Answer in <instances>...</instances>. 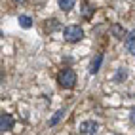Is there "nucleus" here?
<instances>
[{
  "label": "nucleus",
  "instance_id": "f257e3e1",
  "mask_svg": "<svg viewBox=\"0 0 135 135\" xmlns=\"http://www.w3.org/2000/svg\"><path fill=\"white\" fill-rule=\"evenodd\" d=\"M57 84L61 88H67V89L74 88L76 86V73L73 69H63L61 73L57 74Z\"/></svg>",
  "mask_w": 135,
  "mask_h": 135
},
{
  "label": "nucleus",
  "instance_id": "423d86ee",
  "mask_svg": "<svg viewBox=\"0 0 135 135\" xmlns=\"http://www.w3.org/2000/svg\"><path fill=\"white\" fill-rule=\"evenodd\" d=\"M93 12H95V8L89 4V2H82V8H80V13H82V17L84 19H89V17L93 15Z\"/></svg>",
  "mask_w": 135,
  "mask_h": 135
},
{
  "label": "nucleus",
  "instance_id": "ddd939ff",
  "mask_svg": "<svg viewBox=\"0 0 135 135\" xmlns=\"http://www.w3.org/2000/svg\"><path fill=\"white\" fill-rule=\"evenodd\" d=\"M126 76H128V70H126V69H120V70H118V74H116V80L120 82V80H124Z\"/></svg>",
  "mask_w": 135,
  "mask_h": 135
},
{
  "label": "nucleus",
  "instance_id": "f03ea898",
  "mask_svg": "<svg viewBox=\"0 0 135 135\" xmlns=\"http://www.w3.org/2000/svg\"><path fill=\"white\" fill-rule=\"evenodd\" d=\"M63 36H65L67 42H80L84 38V31H82L80 25H69L63 31Z\"/></svg>",
  "mask_w": 135,
  "mask_h": 135
},
{
  "label": "nucleus",
  "instance_id": "20e7f679",
  "mask_svg": "<svg viewBox=\"0 0 135 135\" xmlns=\"http://www.w3.org/2000/svg\"><path fill=\"white\" fill-rule=\"evenodd\" d=\"M124 42H126V50H128L131 55H135V31H129L126 34Z\"/></svg>",
  "mask_w": 135,
  "mask_h": 135
},
{
  "label": "nucleus",
  "instance_id": "1a4fd4ad",
  "mask_svg": "<svg viewBox=\"0 0 135 135\" xmlns=\"http://www.w3.org/2000/svg\"><path fill=\"white\" fill-rule=\"evenodd\" d=\"M17 21H19V25L23 27V29H31V27H32V19L29 15H19V19H17Z\"/></svg>",
  "mask_w": 135,
  "mask_h": 135
},
{
  "label": "nucleus",
  "instance_id": "f8f14e48",
  "mask_svg": "<svg viewBox=\"0 0 135 135\" xmlns=\"http://www.w3.org/2000/svg\"><path fill=\"white\" fill-rule=\"evenodd\" d=\"M63 116H65V110H57L55 114H53V118H50V126H55Z\"/></svg>",
  "mask_w": 135,
  "mask_h": 135
},
{
  "label": "nucleus",
  "instance_id": "9b49d317",
  "mask_svg": "<svg viewBox=\"0 0 135 135\" xmlns=\"http://www.w3.org/2000/svg\"><path fill=\"white\" fill-rule=\"evenodd\" d=\"M46 29H48L50 32L57 31V29H59V21H57V19H48V21H46Z\"/></svg>",
  "mask_w": 135,
  "mask_h": 135
},
{
  "label": "nucleus",
  "instance_id": "4468645a",
  "mask_svg": "<svg viewBox=\"0 0 135 135\" xmlns=\"http://www.w3.org/2000/svg\"><path fill=\"white\" fill-rule=\"evenodd\" d=\"M129 120H131V124H135V109H131V112H129Z\"/></svg>",
  "mask_w": 135,
  "mask_h": 135
},
{
  "label": "nucleus",
  "instance_id": "39448f33",
  "mask_svg": "<svg viewBox=\"0 0 135 135\" xmlns=\"http://www.w3.org/2000/svg\"><path fill=\"white\" fill-rule=\"evenodd\" d=\"M13 128V118L10 114H2L0 116V129L2 131H10Z\"/></svg>",
  "mask_w": 135,
  "mask_h": 135
},
{
  "label": "nucleus",
  "instance_id": "7ed1b4c3",
  "mask_svg": "<svg viewBox=\"0 0 135 135\" xmlns=\"http://www.w3.org/2000/svg\"><path fill=\"white\" fill-rule=\"evenodd\" d=\"M78 129H80V133H84V135H93V133H97V129H99V124L93 122V120H86V122L80 124Z\"/></svg>",
  "mask_w": 135,
  "mask_h": 135
},
{
  "label": "nucleus",
  "instance_id": "6e6552de",
  "mask_svg": "<svg viewBox=\"0 0 135 135\" xmlns=\"http://www.w3.org/2000/svg\"><path fill=\"white\" fill-rule=\"evenodd\" d=\"M74 4H76V0H59V8L63 12H70L74 8Z\"/></svg>",
  "mask_w": 135,
  "mask_h": 135
},
{
  "label": "nucleus",
  "instance_id": "9d476101",
  "mask_svg": "<svg viewBox=\"0 0 135 135\" xmlns=\"http://www.w3.org/2000/svg\"><path fill=\"white\" fill-rule=\"evenodd\" d=\"M112 34H114L116 38H122V40L126 38V31L122 29V27H120L118 23H116V25H112Z\"/></svg>",
  "mask_w": 135,
  "mask_h": 135
},
{
  "label": "nucleus",
  "instance_id": "0eeeda50",
  "mask_svg": "<svg viewBox=\"0 0 135 135\" xmlns=\"http://www.w3.org/2000/svg\"><path fill=\"white\" fill-rule=\"evenodd\" d=\"M101 63H103V55H101V53H97V55L93 57V61H91V65H89V73L95 74L99 70V67H101Z\"/></svg>",
  "mask_w": 135,
  "mask_h": 135
}]
</instances>
